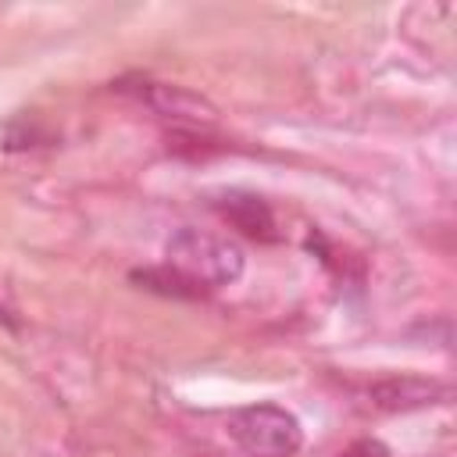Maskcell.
I'll return each mask as SVG.
<instances>
[{
	"instance_id": "ba28073f",
	"label": "cell",
	"mask_w": 457,
	"mask_h": 457,
	"mask_svg": "<svg viewBox=\"0 0 457 457\" xmlns=\"http://www.w3.org/2000/svg\"><path fill=\"white\" fill-rule=\"evenodd\" d=\"M0 325H7V328H14V325H18V321L11 318V311H7L4 303H0Z\"/></svg>"
},
{
	"instance_id": "5b68a950",
	"label": "cell",
	"mask_w": 457,
	"mask_h": 457,
	"mask_svg": "<svg viewBox=\"0 0 457 457\" xmlns=\"http://www.w3.org/2000/svg\"><path fill=\"white\" fill-rule=\"evenodd\" d=\"M221 214H225L243 236H253V239H264V243L278 239V232H275V214H271V207H268L264 200H257V196H239V193H232V196H225Z\"/></svg>"
},
{
	"instance_id": "7a4b0ae2",
	"label": "cell",
	"mask_w": 457,
	"mask_h": 457,
	"mask_svg": "<svg viewBox=\"0 0 457 457\" xmlns=\"http://www.w3.org/2000/svg\"><path fill=\"white\" fill-rule=\"evenodd\" d=\"M232 439L253 457H293L303 446V428L278 403H250L228 418Z\"/></svg>"
},
{
	"instance_id": "52a82bcc",
	"label": "cell",
	"mask_w": 457,
	"mask_h": 457,
	"mask_svg": "<svg viewBox=\"0 0 457 457\" xmlns=\"http://www.w3.org/2000/svg\"><path fill=\"white\" fill-rule=\"evenodd\" d=\"M336 457H389V450H386V443H378V439H353V443L343 446Z\"/></svg>"
},
{
	"instance_id": "8992f818",
	"label": "cell",
	"mask_w": 457,
	"mask_h": 457,
	"mask_svg": "<svg viewBox=\"0 0 457 457\" xmlns=\"http://www.w3.org/2000/svg\"><path fill=\"white\" fill-rule=\"evenodd\" d=\"M132 278H136V282H143L146 289L164 293V296L193 300V296H200V293H204L196 282H189V278H186L182 271H175V268H146V271H136Z\"/></svg>"
},
{
	"instance_id": "277c9868",
	"label": "cell",
	"mask_w": 457,
	"mask_h": 457,
	"mask_svg": "<svg viewBox=\"0 0 457 457\" xmlns=\"http://www.w3.org/2000/svg\"><path fill=\"white\" fill-rule=\"evenodd\" d=\"M371 400L382 411H414V407H425V403H443L446 386L403 375V378H386V382L371 386Z\"/></svg>"
},
{
	"instance_id": "3957f363",
	"label": "cell",
	"mask_w": 457,
	"mask_h": 457,
	"mask_svg": "<svg viewBox=\"0 0 457 457\" xmlns=\"http://www.w3.org/2000/svg\"><path fill=\"white\" fill-rule=\"evenodd\" d=\"M121 93L136 96L139 104H146L154 114L171 118V121H186V125H211L214 121V104L204 100L200 93L186 89V86H171V82H154V79H136L132 86L121 82Z\"/></svg>"
},
{
	"instance_id": "6da1fadb",
	"label": "cell",
	"mask_w": 457,
	"mask_h": 457,
	"mask_svg": "<svg viewBox=\"0 0 457 457\" xmlns=\"http://www.w3.org/2000/svg\"><path fill=\"white\" fill-rule=\"evenodd\" d=\"M168 264L204 289V286H232L243 275L246 257L225 236H214L207 228H179L168 239Z\"/></svg>"
}]
</instances>
